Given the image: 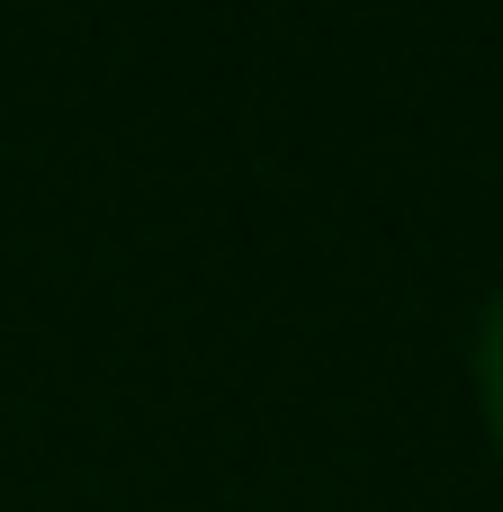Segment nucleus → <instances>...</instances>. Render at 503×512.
Listing matches in <instances>:
<instances>
[{"label":"nucleus","mask_w":503,"mask_h":512,"mask_svg":"<svg viewBox=\"0 0 503 512\" xmlns=\"http://www.w3.org/2000/svg\"><path fill=\"white\" fill-rule=\"evenodd\" d=\"M477 396H486V423H495V441H503V288L477 315Z\"/></svg>","instance_id":"1"}]
</instances>
